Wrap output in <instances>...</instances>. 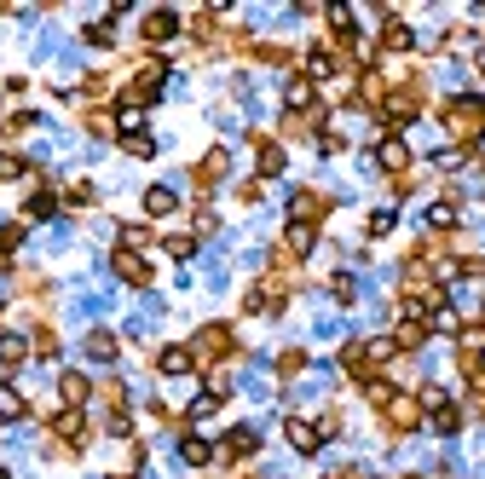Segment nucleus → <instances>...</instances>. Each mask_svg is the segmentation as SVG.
<instances>
[{"mask_svg":"<svg viewBox=\"0 0 485 479\" xmlns=\"http://www.w3.org/2000/svg\"><path fill=\"white\" fill-rule=\"evenodd\" d=\"M318 439H324V427H312V422H289V445H295V451H318Z\"/></svg>","mask_w":485,"mask_h":479,"instance_id":"obj_1","label":"nucleus"},{"mask_svg":"<svg viewBox=\"0 0 485 479\" xmlns=\"http://www.w3.org/2000/svg\"><path fill=\"white\" fill-rule=\"evenodd\" d=\"M145 208H151V214H168V208H173V191H168V185H156V191L145 197Z\"/></svg>","mask_w":485,"mask_h":479,"instance_id":"obj_2","label":"nucleus"},{"mask_svg":"<svg viewBox=\"0 0 485 479\" xmlns=\"http://www.w3.org/2000/svg\"><path fill=\"white\" fill-rule=\"evenodd\" d=\"M18 410H23V399L12 393V387H0V416H18Z\"/></svg>","mask_w":485,"mask_h":479,"instance_id":"obj_3","label":"nucleus"},{"mask_svg":"<svg viewBox=\"0 0 485 479\" xmlns=\"http://www.w3.org/2000/svg\"><path fill=\"white\" fill-rule=\"evenodd\" d=\"M185 364H191V358H185V353H180V346H173V353H162V370H168V375H180V370H185Z\"/></svg>","mask_w":485,"mask_h":479,"instance_id":"obj_4","label":"nucleus"},{"mask_svg":"<svg viewBox=\"0 0 485 479\" xmlns=\"http://www.w3.org/2000/svg\"><path fill=\"white\" fill-rule=\"evenodd\" d=\"M381 162L387 167H405V145H381Z\"/></svg>","mask_w":485,"mask_h":479,"instance_id":"obj_5","label":"nucleus"}]
</instances>
